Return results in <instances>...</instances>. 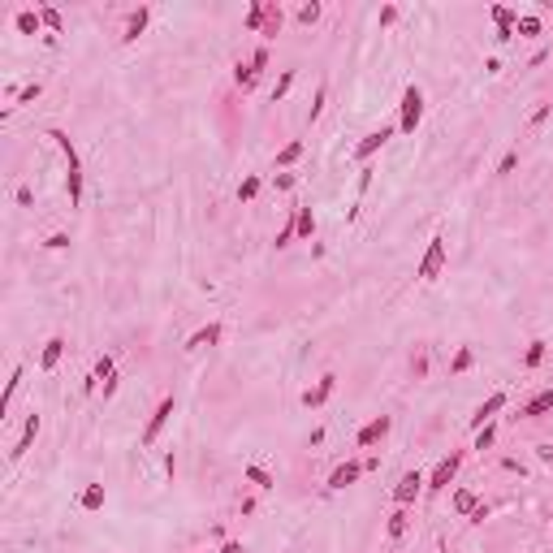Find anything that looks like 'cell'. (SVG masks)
<instances>
[{
	"label": "cell",
	"instance_id": "obj_1",
	"mask_svg": "<svg viewBox=\"0 0 553 553\" xmlns=\"http://www.w3.org/2000/svg\"><path fill=\"white\" fill-rule=\"evenodd\" d=\"M268 70V43H259L255 52H251V61H238L234 65V83L242 87V91H255V83H259V74Z\"/></svg>",
	"mask_w": 553,
	"mask_h": 553
},
{
	"label": "cell",
	"instance_id": "obj_2",
	"mask_svg": "<svg viewBox=\"0 0 553 553\" xmlns=\"http://www.w3.org/2000/svg\"><path fill=\"white\" fill-rule=\"evenodd\" d=\"M419 121H424V91L411 83V87L402 91V117H398V130H402V134H415Z\"/></svg>",
	"mask_w": 553,
	"mask_h": 553
},
{
	"label": "cell",
	"instance_id": "obj_3",
	"mask_svg": "<svg viewBox=\"0 0 553 553\" xmlns=\"http://www.w3.org/2000/svg\"><path fill=\"white\" fill-rule=\"evenodd\" d=\"M459 467H463V450H450L445 459L432 467V476H428V484H424V493H441V489H450V480L459 476Z\"/></svg>",
	"mask_w": 553,
	"mask_h": 553
},
{
	"label": "cell",
	"instance_id": "obj_4",
	"mask_svg": "<svg viewBox=\"0 0 553 553\" xmlns=\"http://www.w3.org/2000/svg\"><path fill=\"white\" fill-rule=\"evenodd\" d=\"M441 268H445V238L436 234V238L428 242L424 259H419V281H436V276H441Z\"/></svg>",
	"mask_w": 553,
	"mask_h": 553
},
{
	"label": "cell",
	"instance_id": "obj_5",
	"mask_svg": "<svg viewBox=\"0 0 553 553\" xmlns=\"http://www.w3.org/2000/svg\"><path fill=\"white\" fill-rule=\"evenodd\" d=\"M173 411H177V402H173V398H160V402H156V411H152V419H148V428H143V445H156V441H160V432H165V424L173 419Z\"/></svg>",
	"mask_w": 553,
	"mask_h": 553
},
{
	"label": "cell",
	"instance_id": "obj_6",
	"mask_svg": "<svg viewBox=\"0 0 553 553\" xmlns=\"http://www.w3.org/2000/svg\"><path fill=\"white\" fill-rule=\"evenodd\" d=\"M424 484H428V476L419 467L415 471H402V480L394 484V501H398V506H411V501L424 493Z\"/></svg>",
	"mask_w": 553,
	"mask_h": 553
},
{
	"label": "cell",
	"instance_id": "obj_7",
	"mask_svg": "<svg viewBox=\"0 0 553 553\" xmlns=\"http://www.w3.org/2000/svg\"><path fill=\"white\" fill-rule=\"evenodd\" d=\"M394 130H398V125H381V130H368V134L359 139V148H354V160H359V165H368V160L376 156V152L385 148L389 139H394Z\"/></svg>",
	"mask_w": 553,
	"mask_h": 553
},
{
	"label": "cell",
	"instance_id": "obj_8",
	"mask_svg": "<svg viewBox=\"0 0 553 553\" xmlns=\"http://www.w3.org/2000/svg\"><path fill=\"white\" fill-rule=\"evenodd\" d=\"M506 402H510V394H506V389H497V394H489V398H484L480 406H476V411H471V428H484V424H493V415L497 411H506Z\"/></svg>",
	"mask_w": 553,
	"mask_h": 553
},
{
	"label": "cell",
	"instance_id": "obj_9",
	"mask_svg": "<svg viewBox=\"0 0 553 553\" xmlns=\"http://www.w3.org/2000/svg\"><path fill=\"white\" fill-rule=\"evenodd\" d=\"M389 428H394V419H389V415H376V419H368V424L359 428V436H354V445H359V450H372V445H381L385 436H389Z\"/></svg>",
	"mask_w": 553,
	"mask_h": 553
},
{
	"label": "cell",
	"instance_id": "obj_10",
	"mask_svg": "<svg viewBox=\"0 0 553 553\" xmlns=\"http://www.w3.org/2000/svg\"><path fill=\"white\" fill-rule=\"evenodd\" d=\"M489 18H493V26H497V43H510L514 39V26H519V13L514 9H506V5H493L489 9Z\"/></svg>",
	"mask_w": 553,
	"mask_h": 553
},
{
	"label": "cell",
	"instance_id": "obj_11",
	"mask_svg": "<svg viewBox=\"0 0 553 553\" xmlns=\"http://www.w3.org/2000/svg\"><path fill=\"white\" fill-rule=\"evenodd\" d=\"M148 22H152V9L148 5H139V9H130L125 13V22H121V43H134L143 30H148Z\"/></svg>",
	"mask_w": 553,
	"mask_h": 553
},
{
	"label": "cell",
	"instance_id": "obj_12",
	"mask_svg": "<svg viewBox=\"0 0 553 553\" xmlns=\"http://www.w3.org/2000/svg\"><path fill=\"white\" fill-rule=\"evenodd\" d=\"M35 436H39V415L30 411V415H26V424H22V432H18V441H13V450H9V459L18 463L22 454H26L30 445H35Z\"/></svg>",
	"mask_w": 553,
	"mask_h": 553
},
{
	"label": "cell",
	"instance_id": "obj_13",
	"mask_svg": "<svg viewBox=\"0 0 553 553\" xmlns=\"http://www.w3.org/2000/svg\"><path fill=\"white\" fill-rule=\"evenodd\" d=\"M363 476V463L359 459H346V463H337L333 467V476H329V489H350L354 480Z\"/></svg>",
	"mask_w": 553,
	"mask_h": 553
},
{
	"label": "cell",
	"instance_id": "obj_14",
	"mask_svg": "<svg viewBox=\"0 0 553 553\" xmlns=\"http://www.w3.org/2000/svg\"><path fill=\"white\" fill-rule=\"evenodd\" d=\"M333 389H337V376H333V372H324V376L316 381V389H307V394H303V406H307V411H316V406L329 402Z\"/></svg>",
	"mask_w": 553,
	"mask_h": 553
},
{
	"label": "cell",
	"instance_id": "obj_15",
	"mask_svg": "<svg viewBox=\"0 0 553 553\" xmlns=\"http://www.w3.org/2000/svg\"><path fill=\"white\" fill-rule=\"evenodd\" d=\"M221 337H225V324H221V320H212V324H203L199 333H190V337H186V350H208V346H217Z\"/></svg>",
	"mask_w": 553,
	"mask_h": 553
},
{
	"label": "cell",
	"instance_id": "obj_16",
	"mask_svg": "<svg viewBox=\"0 0 553 553\" xmlns=\"http://www.w3.org/2000/svg\"><path fill=\"white\" fill-rule=\"evenodd\" d=\"M519 415H523V419H541V415H553V389H541V394H532L523 406H519Z\"/></svg>",
	"mask_w": 553,
	"mask_h": 553
},
{
	"label": "cell",
	"instance_id": "obj_17",
	"mask_svg": "<svg viewBox=\"0 0 553 553\" xmlns=\"http://www.w3.org/2000/svg\"><path fill=\"white\" fill-rule=\"evenodd\" d=\"M91 376H95V381H104V398L117 394V363H112V354H100V359H95Z\"/></svg>",
	"mask_w": 553,
	"mask_h": 553
},
{
	"label": "cell",
	"instance_id": "obj_18",
	"mask_svg": "<svg viewBox=\"0 0 553 553\" xmlns=\"http://www.w3.org/2000/svg\"><path fill=\"white\" fill-rule=\"evenodd\" d=\"M61 354H65V337H48L43 341V354H39V372H52L61 363Z\"/></svg>",
	"mask_w": 553,
	"mask_h": 553
},
{
	"label": "cell",
	"instance_id": "obj_19",
	"mask_svg": "<svg viewBox=\"0 0 553 553\" xmlns=\"http://www.w3.org/2000/svg\"><path fill=\"white\" fill-rule=\"evenodd\" d=\"M281 22H285V13H281V5H276V0H264V30H259V35H281Z\"/></svg>",
	"mask_w": 553,
	"mask_h": 553
},
{
	"label": "cell",
	"instance_id": "obj_20",
	"mask_svg": "<svg viewBox=\"0 0 553 553\" xmlns=\"http://www.w3.org/2000/svg\"><path fill=\"white\" fill-rule=\"evenodd\" d=\"M65 190H70V203H83V165H65Z\"/></svg>",
	"mask_w": 553,
	"mask_h": 553
},
{
	"label": "cell",
	"instance_id": "obj_21",
	"mask_svg": "<svg viewBox=\"0 0 553 553\" xmlns=\"http://www.w3.org/2000/svg\"><path fill=\"white\" fill-rule=\"evenodd\" d=\"M13 26H18V35H39L43 18H39V9H22L18 18H13Z\"/></svg>",
	"mask_w": 553,
	"mask_h": 553
},
{
	"label": "cell",
	"instance_id": "obj_22",
	"mask_svg": "<svg viewBox=\"0 0 553 553\" xmlns=\"http://www.w3.org/2000/svg\"><path fill=\"white\" fill-rule=\"evenodd\" d=\"M22 376H26V368H13V376L5 385V398H0V415H9V406H13V398H18V389H22Z\"/></svg>",
	"mask_w": 553,
	"mask_h": 553
},
{
	"label": "cell",
	"instance_id": "obj_23",
	"mask_svg": "<svg viewBox=\"0 0 553 553\" xmlns=\"http://www.w3.org/2000/svg\"><path fill=\"white\" fill-rule=\"evenodd\" d=\"M549 359V341H541V337H536V341H527V354H523V368L532 372V368H541Z\"/></svg>",
	"mask_w": 553,
	"mask_h": 553
},
{
	"label": "cell",
	"instance_id": "obj_24",
	"mask_svg": "<svg viewBox=\"0 0 553 553\" xmlns=\"http://www.w3.org/2000/svg\"><path fill=\"white\" fill-rule=\"evenodd\" d=\"M406 527H411V514H406V506H398L394 514H389V541H402V536H406Z\"/></svg>",
	"mask_w": 553,
	"mask_h": 553
},
{
	"label": "cell",
	"instance_id": "obj_25",
	"mask_svg": "<svg viewBox=\"0 0 553 553\" xmlns=\"http://www.w3.org/2000/svg\"><path fill=\"white\" fill-rule=\"evenodd\" d=\"M48 139H52L57 143V148H61V156H65V165H78V152H74V143H70V134H65V130H48Z\"/></svg>",
	"mask_w": 553,
	"mask_h": 553
},
{
	"label": "cell",
	"instance_id": "obj_26",
	"mask_svg": "<svg viewBox=\"0 0 553 553\" xmlns=\"http://www.w3.org/2000/svg\"><path fill=\"white\" fill-rule=\"evenodd\" d=\"M78 506L83 510H104V484H87L83 497H78Z\"/></svg>",
	"mask_w": 553,
	"mask_h": 553
},
{
	"label": "cell",
	"instance_id": "obj_27",
	"mask_svg": "<svg viewBox=\"0 0 553 553\" xmlns=\"http://www.w3.org/2000/svg\"><path fill=\"white\" fill-rule=\"evenodd\" d=\"M294 230H299V238L312 242V234H316V217H312V208H294Z\"/></svg>",
	"mask_w": 553,
	"mask_h": 553
},
{
	"label": "cell",
	"instance_id": "obj_28",
	"mask_svg": "<svg viewBox=\"0 0 553 553\" xmlns=\"http://www.w3.org/2000/svg\"><path fill=\"white\" fill-rule=\"evenodd\" d=\"M541 18H536V13H523V18H519V26H514V35L519 39H536V35H541Z\"/></svg>",
	"mask_w": 553,
	"mask_h": 553
},
{
	"label": "cell",
	"instance_id": "obj_29",
	"mask_svg": "<svg viewBox=\"0 0 553 553\" xmlns=\"http://www.w3.org/2000/svg\"><path fill=\"white\" fill-rule=\"evenodd\" d=\"M471 363H476V350H471V346H459V354L450 359V372H454V376H463Z\"/></svg>",
	"mask_w": 553,
	"mask_h": 553
},
{
	"label": "cell",
	"instance_id": "obj_30",
	"mask_svg": "<svg viewBox=\"0 0 553 553\" xmlns=\"http://www.w3.org/2000/svg\"><path fill=\"white\" fill-rule=\"evenodd\" d=\"M299 156H303V143H299V139H294V143H285V148L276 152V169H290Z\"/></svg>",
	"mask_w": 553,
	"mask_h": 553
},
{
	"label": "cell",
	"instance_id": "obj_31",
	"mask_svg": "<svg viewBox=\"0 0 553 553\" xmlns=\"http://www.w3.org/2000/svg\"><path fill=\"white\" fill-rule=\"evenodd\" d=\"M242 26H247V30H255V35L264 30V0H255V5L247 9V18H242Z\"/></svg>",
	"mask_w": 553,
	"mask_h": 553
},
{
	"label": "cell",
	"instance_id": "obj_32",
	"mask_svg": "<svg viewBox=\"0 0 553 553\" xmlns=\"http://www.w3.org/2000/svg\"><path fill=\"white\" fill-rule=\"evenodd\" d=\"M476 506H480V497L471 493V489H459V493H454V510H459V514H471Z\"/></svg>",
	"mask_w": 553,
	"mask_h": 553
},
{
	"label": "cell",
	"instance_id": "obj_33",
	"mask_svg": "<svg viewBox=\"0 0 553 553\" xmlns=\"http://www.w3.org/2000/svg\"><path fill=\"white\" fill-rule=\"evenodd\" d=\"M242 476H247V480L255 484V489H272V484H276V480L268 476V471H264V467H255V463H251L247 471H242Z\"/></svg>",
	"mask_w": 553,
	"mask_h": 553
},
{
	"label": "cell",
	"instance_id": "obj_34",
	"mask_svg": "<svg viewBox=\"0 0 553 553\" xmlns=\"http://www.w3.org/2000/svg\"><path fill=\"white\" fill-rule=\"evenodd\" d=\"M39 18H43V26L52 30V35H61V30H65V18H61V13H57L52 5H43V9H39Z\"/></svg>",
	"mask_w": 553,
	"mask_h": 553
},
{
	"label": "cell",
	"instance_id": "obj_35",
	"mask_svg": "<svg viewBox=\"0 0 553 553\" xmlns=\"http://www.w3.org/2000/svg\"><path fill=\"white\" fill-rule=\"evenodd\" d=\"M290 87H294V70H281V78H276V87H272V104H276V100H285Z\"/></svg>",
	"mask_w": 553,
	"mask_h": 553
},
{
	"label": "cell",
	"instance_id": "obj_36",
	"mask_svg": "<svg viewBox=\"0 0 553 553\" xmlns=\"http://www.w3.org/2000/svg\"><path fill=\"white\" fill-rule=\"evenodd\" d=\"M255 194H259V177L251 173V177H242V182H238V199H242V203H251Z\"/></svg>",
	"mask_w": 553,
	"mask_h": 553
},
{
	"label": "cell",
	"instance_id": "obj_37",
	"mask_svg": "<svg viewBox=\"0 0 553 553\" xmlns=\"http://www.w3.org/2000/svg\"><path fill=\"white\" fill-rule=\"evenodd\" d=\"M39 95H43V83H26V87H22L18 95H13V100H18V104H35Z\"/></svg>",
	"mask_w": 553,
	"mask_h": 553
},
{
	"label": "cell",
	"instance_id": "obj_38",
	"mask_svg": "<svg viewBox=\"0 0 553 553\" xmlns=\"http://www.w3.org/2000/svg\"><path fill=\"white\" fill-rule=\"evenodd\" d=\"M316 22H320V5L312 0V5H303V9H299V26H316Z\"/></svg>",
	"mask_w": 553,
	"mask_h": 553
},
{
	"label": "cell",
	"instance_id": "obj_39",
	"mask_svg": "<svg viewBox=\"0 0 553 553\" xmlns=\"http://www.w3.org/2000/svg\"><path fill=\"white\" fill-rule=\"evenodd\" d=\"M493 441H497V428H493V424H484V428L476 432V450H489Z\"/></svg>",
	"mask_w": 553,
	"mask_h": 553
},
{
	"label": "cell",
	"instance_id": "obj_40",
	"mask_svg": "<svg viewBox=\"0 0 553 553\" xmlns=\"http://www.w3.org/2000/svg\"><path fill=\"white\" fill-rule=\"evenodd\" d=\"M411 376H415V381H424V376H428V354H424V350H419L415 359H411Z\"/></svg>",
	"mask_w": 553,
	"mask_h": 553
},
{
	"label": "cell",
	"instance_id": "obj_41",
	"mask_svg": "<svg viewBox=\"0 0 553 553\" xmlns=\"http://www.w3.org/2000/svg\"><path fill=\"white\" fill-rule=\"evenodd\" d=\"M549 117H553V104H541V108H536V112H532V117H527V125L536 130V125H545Z\"/></svg>",
	"mask_w": 553,
	"mask_h": 553
},
{
	"label": "cell",
	"instance_id": "obj_42",
	"mask_svg": "<svg viewBox=\"0 0 553 553\" xmlns=\"http://www.w3.org/2000/svg\"><path fill=\"white\" fill-rule=\"evenodd\" d=\"M324 100H329V87L320 83V87H316V100H312V121H316L320 112H324Z\"/></svg>",
	"mask_w": 553,
	"mask_h": 553
},
{
	"label": "cell",
	"instance_id": "obj_43",
	"mask_svg": "<svg viewBox=\"0 0 553 553\" xmlns=\"http://www.w3.org/2000/svg\"><path fill=\"white\" fill-rule=\"evenodd\" d=\"M514 165H519V152H506V156H501V165H497V177L514 173Z\"/></svg>",
	"mask_w": 553,
	"mask_h": 553
},
{
	"label": "cell",
	"instance_id": "obj_44",
	"mask_svg": "<svg viewBox=\"0 0 553 553\" xmlns=\"http://www.w3.org/2000/svg\"><path fill=\"white\" fill-rule=\"evenodd\" d=\"M536 459H541L545 467H553V441H541V445H536Z\"/></svg>",
	"mask_w": 553,
	"mask_h": 553
},
{
	"label": "cell",
	"instance_id": "obj_45",
	"mask_svg": "<svg viewBox=\"0 0 553 553\" xmlns=\"http://www.w3.org/2000/svg\"><path fill=\"white\" fill-rule=\"evenodd\" d=\"M43 247H48V251H65V247H70V234H52Z\"/></svg>",
	"mask_w": 553,
	"mask_h": 553
},
{
	"label": "cell",
	"instance_id": "obj_46",
	"mask_svg": "<svg viewBox=\"0 0 553 553\" xmlns=\"http://www.w3.org/2000/svg\"><path fill=\"white\" fill-rule=\"evenodd\" d=\"M398 22V5H385L381 9V26H394Z\"/></svg>",
	"mask_w": 553,
	"mask_h": 553
},
{
	"label": "cell",
	"instance_id": "obj_47",
	"mask_svg": "<svg viewBox=\"0 0 553 553\" xmlns=\"http://www.w3.org/2000/svg\"><path fill=\"white\" fill-rule=\"evenodd\" d=\"M18 203H22V208H30V203H35V194H30V186H18Z\"/></svg>",
	"mask_w": 553,
	"mask_h": 553
},
{
	"label": "cell",
	"instance_id": "obj_48",
	"mask_svg": "<svg viewBox=\"0 0 553 553\" xmlns=\"http://www.w3.org/2000/svg\"><path fill=\"white\" fill-rule=\"evenodd\" d=\"M294 186V173H276V190H290Z\"/></svg>",
	"mask_w": 553,
	"mask_h": 553
},
{
	"label": "cell",
	"instance_id": "obj_49",
	"mask_svg": "<svg viewBox=\"0 0 553 553\" xmlns=\"http://www.w3.org/2000/svg\"><path fill=\"white\" fill-rule=\"evenodd\" d=\"M467 519H471V523H484V519H489V506H476V510H471Z\"/></svg>",
	"mask_w": 553,
	"mask_h": 553
},
{
	"label": "cell",
	"instance_id": "obj_50",
	"mask_svg": "<svg viewBox=\"0 0 553 553\" xmlns=\"http://www.w3.org/2000/svg\"><path fill=\"white\" fill-rule=\"evenodd\" d=\"M221 553H247V549H242V541H225V545H221Z\"/></svg>",
	"mask_w": 553,
	"mask_h": 553
},
{
	"label": "cell",
	"instance_id": "obj_51",
	"mask_svg": "<svg viewBox=\"0 0 553 553\" xmlns=\"http://www.w3.org/2000/svg\"><path fill=\"white\" fill-rule=\"evenodd\" d=\"M368 186H372V169L363 165V169H359V190H368Z\"/></svg>",
	"mask_w": 553,
	"mask_h": 553
}]
</instances>
